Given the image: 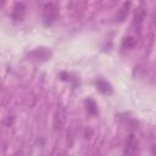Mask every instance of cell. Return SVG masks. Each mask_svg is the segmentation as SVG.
<instances>
[{"label": "cell", "instance_id": "8992f818", "mask_svg": "<svg viewBox=\"0 0 156 156\" xmlns=\"http://www.w3.org/2000/svg\"><path fill=\"white\" fill-rule=\"evenodd\" d=\"M130 5H132L130 0H127V1H124L122 4V6L117 10V12L115 15V21L116 22L121 23V22H123L128 17V13H129V10H130Z\"/></svg>", "mask_w": 156, "mask_h": 156}, {"label": "cell", "instance_id": "ba28073f", "mask_svg": "<svg viewBox=\"0 0 156 156\" xmlns=\"http://www.w3.org/2000/svg\"><path fill=\"white\" fill-rule=\"evenodd\" d=\"M95 87H96V89H98L101 94H105V95H110V94H112V91H113L112 85H111L108 82H106L105 79H98V80L95 82Z\"/></svg>", "mask_w": 156, "mask_h": 156}, {"label": "cell", "instance_id": "30bf717a", "mask_svg": "<svg viewBox=\"0 0 156 156\" xmlns=\"http://www.w3.org/2000/svg\"><path fill=\"white\" fill-rule=\"evenodd\" d=\"M85 105H87V110H88V112L90 115L95 116L98 113V105L93 99H87L85 100Z\"/></svg>", "mask_w": 156, "mask_h": 156}, {"label": "cell", "instance_id": "4fadbf2b", "mask_svg": "<svg viewBox=\"0 0 156 156\" xmlns=\"http://www.w3.org/2000/svg\"><path fill=\"white\" fill-rule=\"evenodd\" d=\"M151 154L156 155V145H154V146H152V149H151Z\"/></svg>", "mask_w": 156, "mask_h": 156}, {"label": "cell", "instance_id": "7a4b0ae2", "mask_svg": "<svg viewBox=\"0 0 156 156\" xmlns=\"http://www.w3.org/2000/svg\"><path fill=\"white\" fill-rule=\"evenodd\" d=\"M67 122V111L63 105H58L52 118V126L55 130H61L63 129L65 124Z\"/></svg>", "mask_w": 156, "mask_h": 156}, {"label": "cell", "instance_id": "5b68a950", "mask_svg": "<svg viewBox=\"0 0 156 156\" xmlns=\"http://www.w3.org/2000/svg\"><path fill=\"white\" fill-rule=\"evenodd\" d=\"M26 11H27V7L26 5L22 2V1H18L13 5L12 7V12H11V16H12V20L15 22H21L23 21L24 16H26Z\"/></svg>", "mask_w": 156, "mask_h": 156}, {"label": "cell", "instance_id": "52a82bcc", "mask_svg": "<svg viewBox=\"0 0 156 156\" xmlns=\"http://www.w3.org/2000/svg\"><path fill=\"white\" fill-rule=\"evenodd\" d=\"M123 152L126 155H135L138 152V140L135 139V136L133 134H130L124 144V150Z\"/></svg>", "mask_w": 156, "mask_h": 156}, {"label": "cell", "instance_id": "5bb4252c", "mask_svg": "<svg viewBox=\"0 0 156 156\" xmlns=\"http://www.w3.org/2000/svg\"><path fill=\"white\" fill-rule=\"evenodd\" d=\"M1 2H2V4H4V2H5V0H1Z\"/></svg>", "mask_w": 156, "mask_h": 156}, {"label": "cell", "instance_id": "7c38bea8", "mask_svg": "<svg viewBox=\"0 0 156 156\" xmlns=\"http://www.w3.org/2000/svg\"><path fill=\"white\" fill-rule=\"evenodd\" d=\"M152 24L156 27V7H155V11H154V15H152Z\"/></svg>", "mask_w": 156, "mask_h": 156}, {"label": "cell", "instance_id": "8fae6325", "mask_svg": "<svg viewBox=\"0 0 156 156\" xmlns=\"http://www.w3.org/2000/svg\"><path fill=\"white\" fill-rule=\"evenodd\" d=\"M135 44H136V41L134 38H132V37L124 38L122 41V49H133L135 46Z\"/></svg>", "mask_w": 156, "mask_h": 156}, {"label": "cell", "instance_id": "3957f363", "mask_svg": "<svg viewBox=\"0 0 156 156\" xmlns=\"http://www.w3.org/2000/svg\"><path fill=\"white\" fill-rule=\"evenodd\" d=\"M146 12H147V6L144 1H141L139 4V6L136 7V10L134 12V17H133V27L136 32H139L141 29V26L146 17Z\"/></svg>", "mask_w": 156, "mask_h": 156}, {"label": "cell", "instance_id": "6da1fadb", "mask_svg": "<svg viewBox=\"0 0 156 156\" xmlns=\"http://www.w3.org/2000/svg\"><path fill=\"white\" fill-rule=\"evenodd\" d=\"M57 17H58L57 6L54 2L45 4V6L43 9V23L45 26H51L56 22Z\"/></svg>", "mask_w": 156, "mask_h": 156}, {"label": "cell", "instance_id": "9c48e42d", "mask_svg": "<svg viewBox=\"0 0 156 156\" xmlns=\"http://www.w3.org/2000/svg\"><path fill=\"white\" fill-rule=\"evenodd\" d=\"M118 116H119V119H121L122 124H123L126 128H129V129H134V128H136L138 123H136L133 118H130V117H128V116H126V115H124V117H121V115H118Z\"/></svg>", "mask_w": 156, "mask_h": 156}, {"label": "cell", "instance_id": "277c9868", "mask_svg": "<svg viewBox=\"0 0 156 156\" xmlns=\"http://www.w3.org/2000/svg\"><path fill=\"white\" fill-rule=\"evenodd\" d=\"M28 57L34 61H46L51 57V51L48 48H37L28 54Z\"/></svg>", "mask_w": 156, "mask_h": 156}]
</instances>
